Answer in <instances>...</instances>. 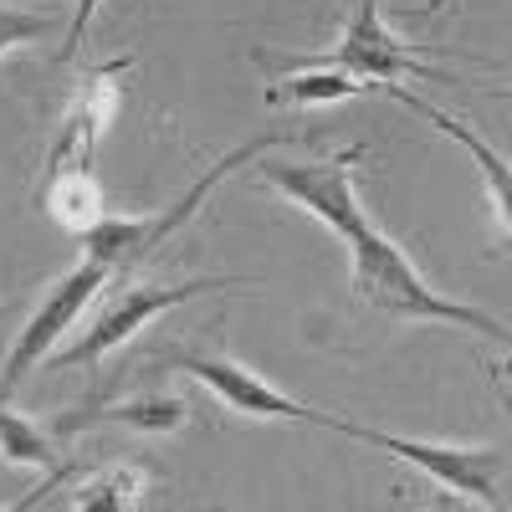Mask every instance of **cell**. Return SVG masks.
Wrapping results in <instances>:
<instances>
[{
  "label": "cell",
  "instance_id": "cell-1",
  "mask_svg": "<svg viewBox=\"0 0 512 512\" xmlns=\"http://www.w3.org/2000/svg\"><path fill=\"white\" fill-rule=\"evenodd\" d=\"M349 282L354 297L364 308H374L379 318H395V323H451L466 333H482L492 338L497 349H507V328L502 318L472 308V303H456L441 287H431L420 277V267L410 262V251L400 241H390L374 221L364 231H354L349 241Z\"/></svg>",
  "mask_w": 512,
  "mask_h": 512
},
{
  "label": "cell",
  "instance_id": "cell-2",
  "mask_svg": "<svg viewBox=\"0 0 512 512\" xmlns=\"http://www.w3.org/2000/svg\"><path fill=\"white\" fill-rule=\"evenodd\" d=\"M221 287H251V282H241V277H185V282H123V287H113V297L108 303L82 323V333L72 338V344H62V349H52L47 354V364L41 369H93V364H103L113 349H123L128 338H134L144 323H154L159 313H169V308H180V303H190V297H200V292H221Z\"/></svg>",
  "mask_w": 512,
  "mask_h": 512
},
{
  "label": "cell",
  "instance_id": "cell-3",
  "mask_svg": "<svg viewBox=\"0 0 512 512\" xmlns=\"http://www.w3.org/2000/svg\"><path fill=\"white\" fill-rule=\"evenodd\" d=\"M282 134H267V139H251V144H241V149H231L226 159H216V164H210L205 169V175L175 200V205H169V210H159V216H103L88 236H77L82 241V251H88L93 256V262H103L113 277H128V272H134L139 262H149V256L169 241V236H175L190 216H195V210H200V200L210 195V190H216L226 175H236V169L241 164H251L256 154H267L272 144H277Z\"/></svg>",
  "mask_w": 512,
  "mask_h": 512
},
{
  "label": "cell",
  "instance_id": "cell-4",
  "mask_svg": "<svg viewBox=\"0 0 512 512\" xmlns=\"http://www.w3.org/2000/svg\"><path fill=\"white\" fill-rule=\"evenodd\" d=\"M328 431L338 436H354L364 446L390 451L395 461H410L431 477L441 492L461 497V502H477V507H507L502 487H507V451L502 446H451V441H415V436H390L379 425H359L333 415Z\"/></svg>",
  "mask_w": 512,
  "mask_h": 512
},
{
  "label": "cell",
  "instance_id": "cell-5",
  "mask_svg": "<svg viewBox=\"0 0 512 512\" xmlns=\"http://www.w3.org/2000/svg\"><path fill=\"white\" fill-rule=\"evenodd\" d=\"M369 159L364 144H349L328 159H272V154H256V175H262L277 195H287L292 205H303L313 221H323L338 241H349L354 231L369 226V210L359 200L354 185V164Z\"/></svg>",
  "mask_w": 512,
  "mask_h": 512
},
{
  "label": "cell",
  "instance_id": "cell-6",
  "mask_svg": "<svg viewBox=\"0 0 512 512\" xmlns=\"http://www.w3.org/2000/svg\"><path fill=\"white\" fill-rule=\"evenodd\" d=\"M113 282V272L103 267V262H93V256H82V262L41 297L36 303V313L26 318V328L16 333V344H11V354H6V374H0V400H11L21 384H26V374H36L41 364H47V354L62 344V338L82 323V313H88L93 303H98V292Z\"/></svg>",
  "mask_w": 512,
  "mask_h": 512
},
{
  "label": "cell",
  "instance_id": "cell-7",
  "mask_svg": "<svg viewBox=\"0 0 512 512\" xmlns=\"http://www.w3.org/2000/svg\"><path fill=\"white\" fill-rule=\"evenodd\" d=\"M164 364L185 369L190 379H200L205 390L216 395L226 410H236V415H251V420H308V425H323V431L333 425L328 410H313L303 400L282 395L277 384H267L262 374L246 369V364H236L231 354H216V349H169Z\"/></svg>",
  "mask_w": 512,
  "mask_h": 512
},
{
  "label": "cell",
  "instance_id": "cell-8",
  "mask_svg": "<svg viewBox=\"0 0 512 512\" xmlns=\"http://www.w3.org/2000/svg\"><path fill=\"white\" fill-rule=\"evenodd\" d=\"M333 67L354 72L359 82H369V88H384V82H400V77H420V82H456L451 72H436L425 67L415 57L410 41H400L390 26H384L379 16V0H359L354 21L344 26V36H338V47L323 52Z\"/></svg>",
  "mask_w": 512,
  "mask_h": 512
},
{
  "label": "cell",
  "instance_id": "cell-9",
  "mask_svg": "<svg viewBox=\"0 0 512 512\" xmlns=\"http://www.w3.org/2000/svg\"><path fill=\"white\" fill-rule=\"evenodd\" d=\"M128 67H134V57H113V62H103V67H93L88 77H82L77 103H72V113L62 118V134H57V144H52L47 169H52V164H93L98 139L108 134V123H113V113H118Z\"/></svg>",
  "mask_w": 512,
  "mask_h": 512
},
{
  "label": "cell",
  "instance_id": "cell-10",
  "mask_svg": "<svg viewBox=\"0 0 512 512\" xmlns=\"http://www.w3.org/2000/svg\"><path fill=\"white\" fill-rule=\"evenodd\" d=\"M256 62L272 67V88H267V103H292V108H328V103H344V98H359V93H374L369 82H359L354 72L333 67L328 57H272V52H256Z\"/></svg>",
  "mask_w": 512,
  "mask_h": 512
},
{
  "label": "cell",
  "instance_id": "cell-11",
  "mask_svg": "<svg viewBox=\"0 0 512 512\" xmlns=\"http://www.w3.org/2000/svg\"><path fill=\"white\" fill-rule=\"evenodd\" d=\"M185 420H190V400L185 395L144 390V395H128V400H113V405L72 410V415L57 420V431L72 436V431H93V425H128V431H144V436H175Z\"/></svg>",
  "mask_w": 512,
  "mask_h": 512
},
{
  "label": "cell",
  "instance_id": "cell-12",
  "mask_svg": "<svg viewBox=\"0 0 512 512\" xmlns=\"http://www.w3.org/2000/svg\"><path fill=\"white\" fill-rule=\"evenodd\" d=\"M41 210H47L67 236H88L108 216V200H103L93 164H52L47 185H41Z\"/></svg>",
  "mask_w": 512,
  "mask_h": 512
},
{
  "label": "cell",
  "instance_id": "cell-13",
  "mask_svg": "<svg viewBox=\"0 0 512 512\" xmlns=\"http://www.w3.org/2000/svg\"><path fill=\"white\" fill-rule=\"evenodd\" d=\"M384 93H390L395 103H405L410 113H420L425 123L436 128V134H446V139H456L466 154L477 159V169H482V180H487V190H492V205H497V216H502V226H507V159L502 154H492V144L477 134L466 118H456V113H446V108H436V103H425L420 93H410V88H400V82H384Z\"/></svg>",
  "mask_w": 512,
  "mask_h": 512
},
{
  "label": "cell",
  "instance_id": "cell-14",
  "mask_svg": "<svg viewBox=\"0 0 512 512\" xmlns=\"http://www.w3.org/2000/svg\"><path fill=\"white\" fill-rule=\"evenodd\" d=\"M144 492H149V477L139 472V466L113 461V466H98V472L77 477L67 507L72 512H128V507L144 502Z\"/></svg>",
  "mask_w": 512,
  "mask_h": 512
},
{
  "label": "cell",
  "instance_id": "cell-15",
  "mask_svg": "<svg viewBox=\"0 0 512 512\" xmlns=\"http://www.w3.org/2000/svg\"><path fill=\"white\" fill-rule=\"evenodd\" d=\"M0 456L11 466H31V472H52L57 466V441L41 431L36 420L16 415L6 400H0Z\"/></svg>",
  "mask_w": 512,
  "mask_h": 512
},
{
  "label": "cell",
  "instance_id": "cell-16",
  "mask_svg": "<svg viewBox=\"0 0 512 512\" xmlns=\"http://www.w3.org/2000/svg\"><path fill=\"white\" fill-rule=\"evenodd\" d=\"M62 21L52 11H26V6H6L0 0V57H11L16 47H26V41H41V36H52ZM67 31V26H62Z\"/></svg>",
  "mask_w": 512,
  "mask_h": 512
},
{
  "label": "cell",
  "instance_id": "cell-17",
  "mask_svg": "<svg viewBox=\"0 0 512 512\" xmlns=\"http://www.w3.org/2000/svg\"><path fill=\"white\" fill-rule=\"evenodd\" d=\"M98 11H103V0H72V16H67V31H62V57H77L82 36H88Z\"/></svg>",
  "mask_w": 512,
  "mask_h": 512
},
{
  "label": "cell",
  "instance_id": "cell-18",
  "mask_svg": "<svg viewBox=\"0 0 512 512\" xmlns=\"http://www.w3.org/2000/svg\"><path fill=\"white\" fill-rule=\"evenodd\" d=\"M446 6H451V0H425V11H420V21H425V16H441Z\"/></svg>",
  "mask_w": 512,
  "mask_h": 512
}]
</instances>
